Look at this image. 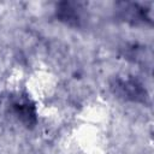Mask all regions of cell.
Here are the masks:
<instances>
[{"mask_svg": "<svg viewBox=\"0 0 154 154\" xmlns=\"http://www.w3.org/2000/svg\"><path fill=\"white\" fill-rule=\"evenodd\" d=\"M116 90L118 94L130 100H140L143 99L144 95L142 85L134 79H118L116 82Z\"/></svg>", "mask_w": 154, "mask_h": 154, "instance_id": "6da1fadb", "label": "cell"}]
</instances>
